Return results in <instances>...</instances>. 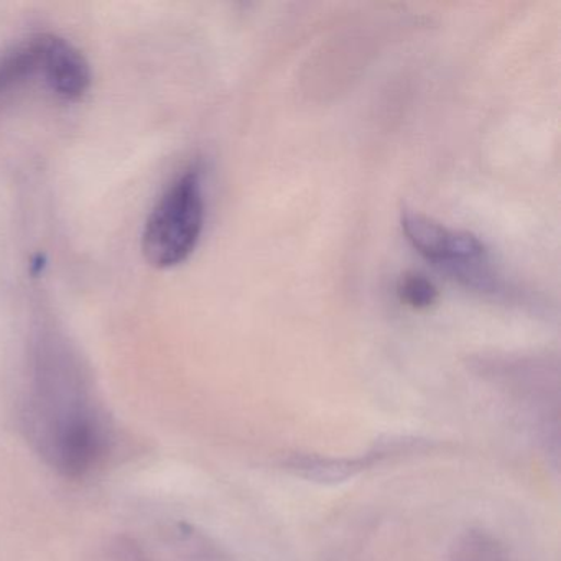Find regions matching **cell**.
<instances>
[{"label": "cell", "mask_w": 561, "mask_h": 561, "mask_svg": "<svg viewBox=\"0 0 561 561\" xmlns=\"http://www.w3.org/2000/svg\"><path fill=\"white\" fill-rule=\"evenodd\" d=\"M18 412L32 451L64 478L90 474L110 451V423L90 370L60 331L44 328L32 337Z\"/></svg>", "instance_id": "cell-1"}, {"label": "cell", "mask_w": 561, "mask_h": 561, "mask_svg": "<svg viewBox=\"0 0 561 561\" xmlns=\"http://www.w3.org/2000/svg\"><path fill=\"white\" fill-rule=\"evenodd\" d=\"M206 221L205 179L199 165L183 170L157 199L142 232V252L156 268H172L192 257Z\"/></svg>", "instance_id": "cell-2"}, {"label": "cell", "mask_w": 561, "mask_h": 561, "mask_svg": "<svg viewBox=\"0 0 561 561\" xmlns=\"http://www.w3.org/2000/svg\"><path fill=\"white\" fill-rule=\"evenodd\" d=\"M400 226L407 241L422 257L459 284L485 294L501 291V278L492 271L488 248L478 236L446 228L410 209H403Z\"/></svg>", "instance_id": "cell-3"}, {"label": "cell", "mask_w": 561, "mask_h": 561, "mask_svg": "<svg viewBox=\"0 0 561 561\" xmlns=\"http://www.w3.org/2000/svg\"><path fill=\"white\" fill-rule=\"evenodd\" d=\"M94 561H232L198 528L173 522L123 531L111 538Z\"/></svg>", "instance_id": "cell-4"}, {"label": "cell", "mask_w": 561, "mask_h": 561, "mask_svg": "<svg viewBox=\"0 0 561 561\" xmlns=\"http://www.w3.org/2000/svg\"><path fill=\"white\" fill-rule=\"evenodd\" d=\"M423 448H425V442L420 439L392 438L389 442H380L369 451L353 458L351 456L350 458H327V456L295 455L287 459L285 466L288 471L308 481L343 482L393 456L410 455V453L422 451Z\"/></svg>", "instance_id": "cell-5"}, {"label": "cell", "mask_w": 561, "mask_h": 561, "mask_svg": "<svg viewBox=\"0 0 561 561\" xmlns=\"http://www.w3.org/2000/svg\"><path fill=\"white\" fill-rule=\"evenodd\" d=\"M45 90L64 101L78 103L87 96L93 81L90 64L70 41L57 34H44Z\"/></svg>", "instance_id": "cell-6"}, {"label": "cell", "mask_w": 561, "mask_h": 561, "mask_svg": "<svg viewBox=\"0 0 561 561\" xmlns=\"http://www.w3.org/2000/svg\"><path fill=\"white\" fill-rule=\"evenodd\" d=\"M34 84L45 88L44 34L31 35L0 54V101Z\"/></svg>", "instance_id": "cell-7"}, {"label": "cell", "mask_w": 561, "mask_h": 561, "mask_svg": "<svg viewBox=\"0 0 561 561\" xmlns=\"http://www.w3.org/2000/svg\"><path fill=\"white\" fill-rule=\"evenodd\" d=\"M449 561H515L511 550L494 535L469 530L458 538Z\"/></svg>", "instance_id": "cell-8"}, {"label": "cell", "mask_w": 561, "mask_h": 561, "mask_svg": "<svg viewBox=\"0 0 561 561\" xmlns=\"http://www.w3.org/2000/svg\"><path fill=\"white\" fill-rule=\"evenodd\" d=\"M397 295L407 307L416 311H425L435 307L439 290L435 282L430 280L420 272H405L397 282Z\"/></svg>", "instance_id": "cell-9"}]
</instances>
